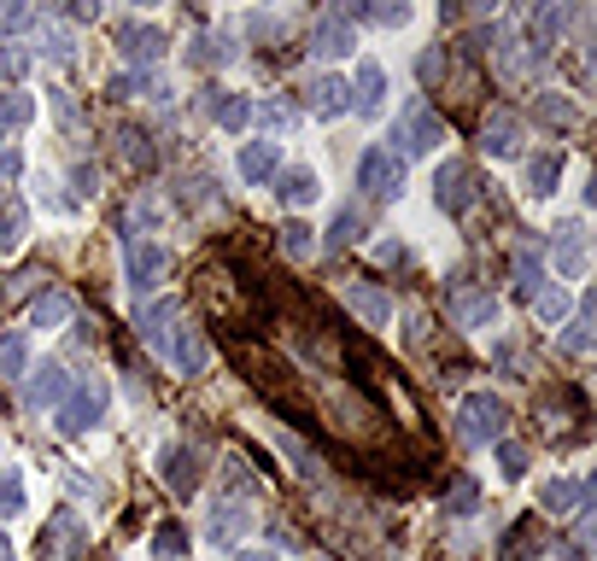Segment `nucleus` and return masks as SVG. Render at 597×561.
I'll use <instances>...</instances> for the list:
<instances>
[{
  "label": "nucleus",
  "instance_id": "ddd939ff",
  "mask_svg": "<svg viewBox=\"0 0 597 561\" xmlns=\"http://www.w3.org/2000/svg\"><path fill=\"white\" fill-rule=\"evenodd\" d=\"M481 152L486 159H516L521 152V117L516 112H492L481 129Z\"/></svg>",
  "mask_w": 597,
  "mask_h": 561
},
{
  "label": "nucleus",
  "instance_id": "49530a36",
  "mask_svg": "<svg viewBox=\"0 0 597 561\" xmlns=\"http://www.w3.org/2000/svg\"><path fill=\"white\" fill-rule=\"evenodd\" d=\"M352 241H357V206H346V211L334 217V229H329V246H334V252L352 246Z\"/></svg>",
  "mask_w": 597,
  "mask_h": 561
},
{
  "label": "nucleus",
  "instance_id": "1a4fd4ad",
  "mask_svg": "<svg viewBox=\"0 0 597 561\" xmlns=\"http://www.w3.org/2000/svg\"><path fill=\"white\" fill-rule=\"evenodd\" d=\"M159 480L176 491V498H194V491H199V456H194V445H164L159 451Z\"/></svg>",
  "mask_w": 597,
  "mask_h": 561
},
{
  "label": "nucleus",
  "instance_id": "2f4dec72",
  "mask_svg": "<svg viewBox=\"0 0 597 561\" xmlns=\"http://www.w3.org/2000/svg\"><path fill=\"white\" fill-rule=\"evenodd\" d=\"M152 556H159V561H182V556H187V533H182V521H164L159 533H152Z\"/></svg>",
  "mask_w": 597,
  "mask_h": 561
},
{
  "label": "nucleus",
  "instance_id": "412c9836",
  "mask_svg": "<svg viewBox=\"0 0 597 561\" xmlns=\"http://www.w3.org/2000/svg\"><path fill=\"white\" fill-rule=\"evenodd\" d=\"M311 47H317L322 59H346L352 47H357L352 19H322V24H317V36H311Z\"/></svg>",
  "mask_w": 597,
  "mask_h": 561
},
{
  "label": "nucleus",
  "instance_id": "a211bd4d",
  "mask_svg": "<svg viewBox=\"0 0 597 561\" xmlns=\"http://www.w3.org/2000/svg\"><path fill=\"white\" fill-rule=\"evenodd\" d=\"M252 521H259V515H252V509H246L241 498H229V503L217 498V509H211V544H234Z\"/></svg>",
  "mask_w": 597,
  "mask_h": 561
},
{
  "label": "nucleus",
  "instance_id": "5fc2aeb1",
  "mask_svg": "<svg viewBox=\"0 0 597 561\" xmlns=\"http://www.w3.org/2000/svg\"><path fill=\"white\" fill-rule=\"evenodd\" d=\"M0 561H12V544H7V533H0Z\"/></svg>",
  "mask_w": 597,
  "mask_h": 561
},
{
  "label": "nucleus",
  "instance_id": "6e6552de",
  "mask_svg": "<svg viewBox=\"0 0 597 561\" xmlns=\"http://www.w3.org/2000/svg\"><path fill=\"white\" fill-rule=\"evenodd\" d=\"M551 258H556V276L562 281H579L592 269V246H586V229L579 223H562L556 234H551Z\"/></svg>",
  "mask_w": 597,
  "mask_h": 561
},
{
  "label": "nucleus",
  "instance_id": "e433bc0d",
  "mask_svg": "<svg viewBox=\"0 0 597 561\" xmlns=\"http://www.w3.org/2000/svg\"><path fill=\"white\" fill-rule=\"evenodd\" d=\"M42 269H24V276H12V287L0 293V304H19V299H42Z\"/></svg>",
  "mask_w": 597,
  "mask_h": 561
},
{
  "label": "nucleus",
  "instance_id": "5701e85b",
  "mask_svg": "<svg viewBox=\"0 0 597 561\" xmlns=\"http://www.w3.org/2000/svg\"><path fill=\"white\" fill-rule=\"evenodd\" d=\"M65 386H71L65 363H42L36 374H30V410H47V404H59V398H65Z\"/></svg>",
  "mask_w": 597,
  "mask_h": 561
},
{
  "label": "nucleus",
  "instance_id": "603ef678",
  "mask_svg": "<svg viewBox=\"0 0 597 561\" xmlns=\"http://www.w3.org/2000/svg\"><path fill=\"white\" fill-rule=\"evenodd\" d=\"M159 217H164L159 199H141V206H135V223H159Z\"/></svg>",
  "mask_w": 597,
  "mask_h": 561
},
{
  "label": "nucleus",
  "instance_id": "4be33fe9",
  "mask_svg": "<svg viewBox=\"0 0 597 561\" xmlns=\"http://www.w3.org/2000/svg\"><path fill=\"white\" fill-rule=\"evenodd\" d=\"M282 170V152H276V141H246L241 147V176L252 182V187H264L269 176Z\"/></svg>",
  "mask_w": 597,
  "mask_h": 561
},
{
  "label": "nucleus",
  "instance_id": "a18cd8bd",
  "mask_svg": "<svg viewBox=\"0 0 597 561\" xmlns=\"http://www.w3.org/2000/svg\"><path fill=\"white\" fill-rule=\"evenodd\" d=\"M259 124H264L269 135L294 129V106H287V100H269V106H259Z\"/></svg>",
  "mask_w": 597,
  "mask_h": 561
},
{
  "label": "nucleus",
  "instance_id": "7c9ffc66",
  "mask_svg": "<svg viewBox=\"0 0 597 561\" xmlns=\"http://www.w3.org/2000/svg\"><path fill=\"white\" fill-rule=\"evenodd\" d=\"M533 316L544 322V328L569 322V293H562V287H539V293H533Z\"/></svg>",
  "mask_w": 597,
  "mask_h": 561
},
{
  "label": "nucleus",
  "instance_id": "473e14b6",
  "mask_svg": "<svg viewBox=\"0 0 597 561\" xmlns=\"http://www.w3.org/2000/svg\"><path fill=\"white\" fill-rule=\"evenodd\" d=\"M12 515H24V474L19 468L0 474V521H12Z\"/></svg>",
  "mask_w": 597,
  "mask_h": 561
},
{
  "label": "nucleus",
  "instance_id": "7ed1b4c3",
  "mask_svg": "<svg viewBox=\"0 0 597 561\" xmlns=\"http://www.w3.org/2000/svg\"><path fill=\"white\" fill-rule=\"evenodd\" d=\"M100 416H106V381L100 374H82V381L65 386V398H59V433L65 439H82L89 428H100Z\"/></svg>",
  "mask_w": 597,
  "mask_h": 561
},
{
  "label": "nucleus",
  "instance_id": "f03ea898",
  "mask_svg": "<svg viewBox=\"0 0 597 561\" xmlns=\"http://www.w3.org/2000/svg\"><path fill=\"white\" fill-rule=\"evenodd\" d=\"M504 421H509V410H504L498 393H463L457 398V439H463V445H498Z\"/></svg>",
  "mask_w": 597,
  "mask_h": 561
},
{
  "label": "nucleus",
  "instance_id": "2eb2a0df",
  "mask_svg": "<svg viewBox=\"0 0 597 561\" xmlns=\"http://www.w3.org/2000/svg\"><path fill=\"white\" fill-rule=\"evenodd\" d=\"M556 182H562V152H556V147L533 152V159H527V176H521L527 199H551V194H556Z\"/></svg>",
  "mask_w": 597,
  "mask_h": 561
},
{
  "label": "nucleus",
  "instance_id": "c03bdc74",
  "mask_svg": "<svg viewBox=\"0 0 597 561\" xmlns=\"http://www.w3.org/2000/svg\"><path fill=\"white\" fill-rule=\"evenodd\" d=\"M36 30H42V24H36ZM42 54H47V59H54V65H65V59H71V54H77V42H71V36H65V30H42Z\"/></svg>",
  "mask_w": 597,
  "mask_h": 561
},
{
  "label": "nucleus",
  "instance_id": "4c0bfd02",
  "mask_svg": "<svg viewBox=\"0 0 597 561\" xmlns=\"http://www.w3.org/2000/svg\"><path fill=\"white\" fill-rule=\"evenodd\" d=\"M516 287H521L527 299H533L539 287H544V269H539V258H533V252H516Z\"/></svg>",
  "mask_w": 597,
  "mask_h": 561
},
{
  "label": "nucleus",
  "instance_id": "09e8293b",
  "mask_svg": "<svg viewBox=\"0 0 597 561\" xmlns=\"http://www.w3.org/2000/svg\"><path fill=\"white\" fill-rule=\"evenodd\" d=\"M71 187H77L82 199H94V194H100V170H94V164H77V170H71Z\"/></svg>",
  "mask_w": 597,
  "mask_h": 561
},
{
  "label": "nucleus",
  "instance_id": "6e6d98bb",
  "mask_svg": "<svg viewBox=\"0 0 597 561\" xmlns=\"http://www.w3.org/2000/svg\"><path fill=\"white\" fill-rule=\"evenodd\" d=\"M311 561H329V556H311Z\"/></svg>",
  "mask_w": 597,
  "mask_h": 561
},
{
  "label": "nucleus",
  "instance_id": "f8f14e48",
  "mask_svg": "<svg viewBox=\"0 0 597 561\" xmlns=\"http://www.w3.org/2000/svg\"><path fill=\"white\" fill-rule=\"evenodd\" d=\"M346 311L364 322V328H387L392 322V304H387V293L375 281H346Z\"/></svg>",
  "mask_w": 597,
  "mask_h": 561
},
{
  "label": "nucleus",
  "instance_id": "dca6fc26",
  "mask_svg": "<svg viewBox=\"0 0 597 561\" xmlns=\"http://www.w3.org/2000/svg\"><path fill=\"white\" fill-rule=\"evenodd\" d=\"M346 89H352V106H357V112H375V106H381V100H387V71H381V59H364V65H357V77L346 82Z\"/></svg>",
  "mask_w": 597,
  "mask_h": 561
},
{
  "label": "nucleus",
  "instance_id": "3c124183",
  "mask_svg": "<svg viewBox=\"0 0 597 561\" xmlns=\"http://www.w3.org/2000/svg\"><path fill=\"white\" fill-rule=\"evenodd\" d=\"M94 19H100L94 0H71V24H94Z\"/></svg>",
  "mask_w": 597,
  "mask_h": 561
},
{
  "label": "nucleus",
  "instance_id": "72a5a7b5",
  "mask_svg": "<svg viewBox=\"0 0 597 561\" xmlns=\"http://www.w3.org/2000/svg\"><path fill=\"white\" fill-rule=\"evenodd\" d=\"M556 36H562V7H539L533 12V47L544 54V47H556Z\"/></svg>",
  "mask_w": 597,
  "mask_h": 561
},
{
  "label": "nucleus",
  "instance_id": "6ab92c4d",
  "mask_svg": "<svg viewBox=\"0 0 597 561\" xmlns=\"http://www.w3.org/2000/svg\"><path fill=\"white\" fill-rule=\"evenodd\" d=\"M276 194H282V206H294V211H305V206H317V194H322V176L317 170H282V182H276Z\"/></svg>",
  "mask_w": 597,
  "mask_h": 561
},
{
  "label": "nucleus",
  "instance_id": "a19ab883",
  "mask_svg": "<svg viewBox=\"0 0 597 561\" xmlns=\"http://www.w3.org/2000/svg\"><path fill=\"white\" fill-rule=\"evenodd\" d=\"M199 65H229L234 59V36H199Z\"/></svg>",
  "mask_w": 597,
  "mask_h": 561
},
{
  "label": "nucleus",
  "instance_id": "aec40b11",
  "mask_svg": "<svg viewBox=\"0 0 597 561\" xmlns=\"http://www.w3.org/2000/svg\"><path fill=\"white\" fill-rule=\"evenodd\" d=\"M592 503V486H574V480H544L539 486V509H551V515H574V509Z\"/></svg>",
  "mask_w": 597,
  "mask_h": 561
},
{
  "label": "nucleus",
  "instance_id": "58836bf2",
  "mask_svg": "<svg viewBox=\"0 0 597 561\" xmlns=\"http://www.w3.org/2000/svg\"><path fill=\"white\" fill-rule=\"evenodd\" d=\"M498 468H504V480H521V474H527V445L498 439Z\"/></svg>",
  "mask_w": 597,
  "mask_h": 561
},
{
  "label": "nucleus",
  "instance_id": "f257e3e1",
  "mask_svg": "<svg viewBox=\"0 0 597 561\" xmlns=\"http://www.w3.org/2000/svg\"><path fill=\"white\" fill-rule=\"evenodd\" d=\"M141 339L152 346V357H159L164 369H176V374H199L206 369V339H199L194 328H187V316H182V304L176 299H164V304H152V311H141Z\"/></svg>",
  "mask_w": 597,
  "mask_h": 561
},
{
  "label": "nucleus",
  "instance_id": "de8ad7c7",
  "mask_svg": "<svg viewBox=\"0 0 597 561\" xmlns=\"http://www.w3.org/2000/svg\"><path fill=\"white\" fill-rule=\"evenodd\" d=\"M42 19L30 7H0V30H36Z\"/></svg>",
  "mask_w": 597,
  "mask_h": 561
},
{
  "label": "nucleus",
  "instance_id": "ea45409f",
  "mask_svg": "<svg viewBox=\"0 0 597 561\" xmlns=\"http://www.w3.org/2000/svg\"><path fill=\"white\" fill-rule=\"evenodd\" d=\"M352 19H364V24H387V30H399V24H411V7H357Z\"/></svg>",
  "mask_w": 597,
  "mask_h": 561
},
{
  "label": "nucleus",
  "instance_id": "20e7f679",
  "mask_svg": "<svg viewBox=\"0 0 597 561\" xmlns=\"http://www.w3.org/2000/svg\"><path fill=\"white\" fill-rule=\"evenodd\" d=\"M392 159H428V152L446 141V124L428 112V106H411V112H399V124H392Z\"/></svg>",
  "mask_w": 597,
  "mask_h": 561
},
{
  "label": "nucleus",
  "instance_id": "37998d69",
  "mask_svg": "<svg viewBox=\"0 0 597 561\" xmlns=\"http://www.w3.org/2000/svg\"><path fill=\"white\" fill-rule=\"evenodd\" d=\"M474 503H481V491H474V480H457L446 491V515H474Z\"/></svg>",
  "mask_w": 597,
  "mask_h": 561
},
{
  "label": "nucleus",
  "instance_id": "b1692460",
  "mask_svg": "<svg viewBox=\"0 0 597 561\" xmlns=\"http://www.w3.org/2000/svg\"><path fill=\"white\" fill-rule=\"evenodd\" d=\"M30 124H36V94H24V89L0 94V135H19Z\"/></svg>",
  "mask_w": 597,
  "mask_h": 561
},
{
  "label": "nucleus",
  "instance_id": "8fccbe9b",
  "mask_svg": "<svg viewBox=\"0 0 597 561\" xmlns=\"http://www.w3.org/2000/svg\"><path fill=\"white\" fill-rule=\"evenodd\" d=\"M24 170V159H19V147H0V182H12Z\"/></svg>",
  "mask_w": 597,
  "mask_h": 561
},
{
  "label": "nucleus",
  "instance_id": "c9c22d12",
  "mask_svg": "<svg viewBox=\"0 0 597 561\" xmlns=\"http://www.w3.org/2000/svg\"><path fill=\"white\" fill-rule=\"evenodd\" d=\"M30 65H36V54H30V47H0V82H24Z\"/></svg>",
  "mask_w": 597,
  "mask_h": 561
},
{
  "label": "nucleus",
  "instance_id": "864d4df0",
  "mask_svg": "<svg viewBox=\"0 0 597 561\" xmlns=\"http://www.w3.org/2000/svg\"><path fill=\"white\" fill-rule=\"evenodd\" d=\"M234 561H282V556H276V550H241Z\"/></svg>",
  "mask_w": 597,
  "mask_h": 561
},
{
  "label": "nucleus",
  "instance_id": "423d86ee",
  "mask_svg": "<svg viewBox=\"0 0 597 561\" xmlns=\"http://www.w3.org/2000/svg\"><path fill=\"white\" fill-rule=\"evenodd\" d=\"M170 276V252L152 246V241H124V281L129 293H152V287H164Z\"/></svg>",
  "mask_w": 597,
  "mask_h": 561
},
{
  "label": "nucleus",
  "instance_id": "79ce46f5",
  "mask_svg": "<svg viewBox=\"0 0 597 561\" xmlns=\"http://www.w3.org/2000/svg\"><path fill=\"white\" fill-rule=\"evenodd\" d=\"M539 117H544V124H556V129H569L574 124V106H569V100H562V94H539Z\"/></svg>",
  "mask_w": 597,
  "mask_h": 561
},
{
  "label": "nucleus",
  "instance_id": "393cba45",
  "mask_svg": "<svg viewBox=\"0 0 597 561\" xmlns=\"http://www.w3.org/2000/svg\"><path fill=\"white\" fill-rule=\"evenodd\" d=\"M30 234V206L24 199H0V252H19Z\"/></svg>",
  "mask_w": 597,
  "mask_h": 561
},
{
  "label": "nucleus",
  "instance_id": "9d476101",
  "mask_svg": "<svg viewBox=\"0 0 597 561\" xmlns=\"http://www.w3.org/2000/svg\"><path fill=\"white\" fill-rule=\"evenodd\" d=\"M451 316H457L463 334H481V328L498 322V299L481 293V287H451Z\"/></svg>",
  "mask_w": 597,
  "mask_h": 561
},
{
  "label": "nucleus",
  "instance_id": "bb28decb",
  "mask_svg": "<svg viewBox=\"0 0 597 561\" xmlns=\"http://www.w3.org/2000/svg\"><path fill=\"white\" fill-rule=\"evenodd\" d=\"M211 117H217V129L241 135V129L252 124V100H246V94H217V100H211Z\"/></svg>",
  "mask_w": 597,
  "mask_h": 561
},
{
  "label": "nucleus",
  "instance_id": "0eeeda50",
  "mask_svg": "<svg viewBox=\"0 0 597 561\" xmlns=\"http://www.w3.org/2000/svg\"><path fill=\"white\" fill-rule=\"evenodd\" d=\"M474 194H481V182H474V170L463 159H451V164H439V176H434V206L446 211V217H463L474 206Z\"/></svg>",
  "mask_w": 597,
  "mask_h": 561
},
{
  "label": "nucleus",
  "instance_id": "39448f33",
  "mask_svg": "<svg viewBox=\"0 0 597 561\" xmlns=\"http://www.w3.org/2000/svg\"><path fill=\"white\" fill-rule=\"evenodd\" d=\"M357 187L369 199H399L404 194V159H392V147H364L357 159Z\"/></svg>",
  "mask_w": 597,
  "mask_h": 561
},
{
  "label": "nucleus",
  "instance_id": "f3484780",
  "mask_svg": "<svg viewBox=\"0 0 597 561\" xmlns=\"http://www.w3.org/2000/svg\"><path fill=\"white\" fill-rule=\"evenodd\" d=\"M305 106H311L317 117H340V112L352 106V89H346L340 77H329V71H322V77L311 82V89H305Z\"/></svg>",
  "mask_w": 597,
  "mask_h": 561
},
{
  "label": "nucleus",
  "instance_id": "9b49d317",
  "mask_svg": "<svg viewBox=\"0 0 597 561\" xmlns=\"http://www.w3.org/2000/svg\"><path fill=\"white\" fill-rule=\"evenodd\" d=\"M164 47H170V36H164L159 24H141V19H135V24H117V54H124L129 65H152Z\"/></svg>",
  "mask_w": 597,
  "mask_h": 561
},
{
  "label": "nucleus",
  "instance_id": "c756f323",
  "mask_svg": "<svg viewBox=\"0 0 597 561\" xmlns=\"http://www.w3.org/2000/svg\"><path fill=\"white\" fill-rule=\"evenodd\" d=\"M282 252H287L294 264H311V258H317V229H311V223H287V229H282Z\"/></svg>",
  "mask_w": 597,
  "mask_h": 561
},
{
  "label": "nucleus",
  "instance_id": "f704fd0d",
  "mask_svg": "<svg viewBox=\"0 0 597 561\" xmlns=\"http://www.w3.org/2000/svg\"><path fill=\"white\" fill-rule=\"evenodd\" d=\"M562 351H569V357H586V351H592V304L569 322V334H562Z\"/></svg>",
  "mask_w": 597,
  "mask_h": 561
},
{
  "label": "nucleus",
  "instance_id": "a878e982",
  "mask_svg": "<svg viewBox=\"0 0 597 561\" xmlns=\"http://www.w3.org/2000/svg\"><path fill=\"white\" fill-rule=\"evenodd\" d=\"M71 322V299L65 293H42L36 304H30V328L36 334H54V328H65Z\"/></svg>",
  "mask_w": 597,
  "mask_h": 561
},
{
  "label": "nucleus",
  "instance_id": "cd10ccee",
  "mask_svg": "<svg viewBox=\"0 0 597 561\" xmlns=\"http://www.w3.org/2000/svg\"><path fill=\"white\" fill-rule=\"evenodd\" d=\"M19 374H30V339L12 328L0 334V381H19Z\"/></svg>",
  "mask_w": 597,
  "mask_h": 561
},
{
  "label": "nucleus",
  "instance_id": "4468645a",
  "mask_svg": "<svg viewBox=\"0 0 597 561\" xmlns=\"http://www.w3.org/2000/svg\"><path fill=\"white\" fill-rule=\"evenodd\" d=\"M117 141V164L124 170H135V176H152V164H159V152H152V135L147 129H135V124H124L112 135Z\"/></svg>",
  "mask_w": 597,
  "mask_h": 561
},
{
  "label": "nucleus",
  "instance_id": "c85d7f7f",
  "mask_svg": "<svg viewBox=\"0 0 597 561\" xmlns=\"http://www.w3.org/2000/svg\"><path fill=\"white\" fill-rule=\"evenodd\" d=\"M106 94H112V100H141V94H147V100H159V94H164V82L152 77V71H124V77H112V89H106Z\"/></svg>",
  "mask_w": 597,
  "mask_h": 561
}]
</instances>
